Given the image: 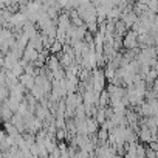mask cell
<instances>
[{"mask_svg": "<svg viewBox=\"0 0 158 158\" xmlns=\"http://www.w3.org/2000/svg\"><path fill=\"white\" fill-rule=\"evenodd\" d=\"M138 47V33L133 30H127L123 36V48L130 50Z\"/></svg>", "mask_w": 158, "mask_h": 158, "instance_id": "cell-1", "label": "cell"}, {"mask_svg": "<svg viewBox=\"0 0 158 158\" xmlns=\"http://www.w3.org/2000/svg\"><path fill=\"white\" fill-rule=\"evenodd\" d=\"M19 82L27 89V90H31L34 87V76L33 74H28V73H22L19 76Z\"/></svg>", "mask_w": 158, "mask_h": 158, "instance_id": "cell-2", "label": "cell"}, {"mask_svg": "<svg viewBox=\"0 0 158 158\" xmlns=\"http://www.w3.org/2000/svg\"><path fill=\"white\" fill-rule=\"evenodd\" d=\"M37 54H39V51H37L34 47H31V45H27V47L23 48L22 57H23V59H27L28 62H33V60H36V59H37Z\"/></svg>", "mask_w": 158, "mask_h": 158, "instance_id": "cell-3", "label": "cell"}, {"mask_svg": "<svg viewBox=\"0 0 158 158\" xmlns=\"http://www.w3.org/2000/svg\"><path fill=\"white\" fill-rule=\"evenodd\" d=\"M13 110L5 104V102H2L0 104V119H3V121H10L11 119V116H13Z\"/></svg>", "mask_w": 158, "mask_h": 158, "instance_id": "cell-4", "label": "cell"}, {"mask_svg": "<svg viewBox=\"0 0 158 158\" xmlns=\"http://www.w3.org/2000/svg\"><path fill=\"white\" fill-rule=\"evenodd\" d=\"M119 17H121V8L119 6H112L110 10H107L106 19H109V20H118Z\"/></svg>", "mask_w": 158, "mask_h": 158, "instance_id": "cell-5", "label": "cell"}, {"mask_svg": "<svg viewBox=\"0 0 158 158\" xmlns=\"http://www.w3.org/2000/svg\"><path fill=\"white\" fill-rule=\"evenodd\" d=\"M3 127H5V132H6V135H10V136H17L20 132L17 130V127L11 123V121H5V124H3Z\"/></svg>", "mask_w": 158, "mask_h": 158, "instance_id": "cell-6", "label": "cell"}, {"mask_svg": "<svg viewBox=\"0 0 158 158\" xmlns=\"http://www.w3.org/2000/svg\"><path fill=\"white\" fill-rule=\"evenodd\" d=\"M98 106L99 107H107L109 106V93L106 89H102L99 92V98H98Z\"/></svg>", "mask_w": 158, "mask_h": 158, "instance_id": "cell-7", "label": "cell"}, {"mask_svg": "<svg viewBox=\"0 0 158 158\" xmlns=\"http://www.w3.org/2000/svg\"><path fill=\"white\" fill-rule=\"evenodd\" d=\"M48 50H50V53H51V54H57L59 51H62V44H60L59 40H56V39H54V42L50 45V48H48Z\"/></svg>", "mask_w": 158, "mask_h": 158, "instance_id": "cell-8", "label": "cell"}, {"mask_svg": "<svg viewBox=\"0 0 158 158\" xmlns=\"http://www.w3.org/2000/svg\"><path fill=\"white\" fill-rule=\"evenodd\" d=\"M146 153V146H143V143L136 144V158H144Z\"/></svg>", "mask_w": 158, "mask_h": 158, "instance_id": "cell-9", "label": "cell"}, {"mask_svg": "<svg viewBox=\"0 0 158 158\" xmlns=\"http://www.w3.org/2000/svg\"><path fill=\"white\" fill-rule=\"evenodd\" d=\"M147 10L156 14V11H158V3H156V0H149V3H147Z\"/></svg>", "mask_w": 158, "mask_h": 158, "instance_id": "cell-10", "label": "cell"}, {"mask_svg": "<svg viewBox=\"0 0 158 158\" xmlns=\"http://www.w3.org/2000/svg\"><path fill=\"white\" fill-rule=\"evenodd\" d=\"M144 156H147V158H156V156H158V152H156V150H152L150 147L146 146V153H144Z\"/></svg>", "mask_w": 158, "mask_h": 158, "instance_id": "cell-11", "label": "cell"}]
</instances>
